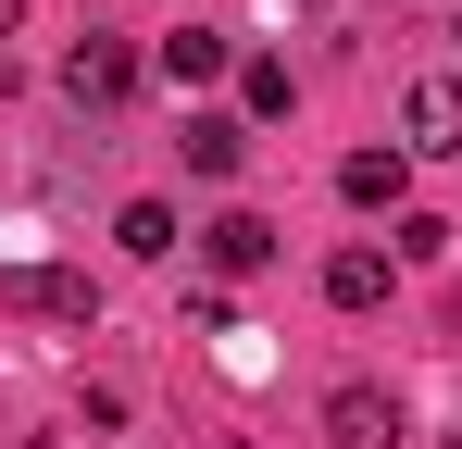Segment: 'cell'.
I'll use <instances>...</instances> for the list:
<instances>
[{"label": "cell", "mask_w": 462, "mask_h": 449, "mask_svg": "<svg viewBox=\"0 0 462 449\" xmlns=\"http://www.w3.org/2000/svg\"><path fill=\"white\" fill-rule=\"evenodd\" d=\"M412 425H400V387H375V374H350L337 399H325V449H400Z\"/></svg>", "instance_id": "cell-1"}, {"label": "cell", "mask_w": 462, "mask_h": 449, "mask_svg": "<svg viewBox=\"0 0 462 449\" xmlns=\"http://www.w3.org/2000/svg\"><path fill=\"white\" fill-rule=\"evenodd\" d=\"M400 150H412V162H450V150H462V75H412V100H400Z\"/></svg>", "instance_id": "cell-2"}, {"label": "cell", "mask_w": 462, "mask_h": 449, "mask_svg": "<svg viewBox=\"0 0 462 449\" xmlns=\"http://www.w3.org/2000/svg\"><path fill=\"white\" fill-rule=\"evenodd\" d=\"M0 299H13V312H51V325H100V288H88L76 262H13Z\"/></svg>", "instance_id": "cell-3"}, {"label": "cell", "mask_w": 462, "mask_h": 449, "mask_svg": "<svg viewBox=\"0 0 462 449\" xmlns=\"http://www.w3.org/2000/svg\"><path fill=\"white\" fill-rule=\"evenodd\" d=\"M63 87H76L88 113H113V100L138 87V50H125V38H76V50H63Z\"/></svg>", "instance_id": "cell-4"}, {"label": "cell", "mask_w": 462, "mask_h": 449, "mask_svg": "<svg viewBox=\"0 0 462 449\" xmlns=\"http://www.w3.org/2000/svg\"><path fill=\"white\" fill-rule=\"evenodd\" d=\"M400 188H412V150H400V138L337 162V200H350V213H400Z\"/></svg>", "instance_id": "cell-5"}, {"label": "cell", "mask_w": 462, "mask_h": 449, "mask_svg": "<svg viewBox=\"0 0 462 449\" xmlns=\"http://www.w3.org/2000/svg\"><path fill=\"white\" fill-rule=\"evenodd\" d=\"M200 262H213V275H263V262H275V224L263 213H213L200 224Z\"/></svg>", "instance_id": "cell-6"}, {"label": "cell", "mask_w": 462, "mask_h": 449, "mask_svg": "<svg viewBox=\"0 0 462 449\" xmlns=\"http://www.w3.org/2000/svg\"><path fill=\"white\" fill-rule=\"evenodd\" d=\"M325 299H337V312H375V299H387V250H375V237H350V250L325 262Z\"/></svg>", "instance_id": "cell-7"}, {"label": "cell", "mask_w": 462, "mask_h": 449, "mask_svg": "<svg viewBox=\"0 0 462 449\" xmlns=\"http://www.w3.org/2000/svg\"><path fill=\"white\" fill-rule=\"evenodd\" d=\"M188 175H237V162H250V125H237V113H188Z\"/></svg>", "instance_id": "cell-8"}, {"label": "cell", "mask_w": 462, "mask_h": 449, "mask_svg": "<svg viewBox=\"0 0 462 449\" xmlns=\"http://www.w3.org/2000/svg\"><path fill=\"white\" fill-rule=\"evenodd\" d=\"M175 237H188L175 200H125V224H113V250H125V262H175Z\"/></svg>", "instance_id": "cell-9"}, {"label": "cell", "mask_w": 462, "mask_h": 449, "mask_svg": "<svg viewBox=\"0 0 462 449\" xmlns=\"http://www.w3.org/2000/svg\"><path fill=\"white\" fill-rule=\"evenodd\" d=\"M226 63H237V38H213V25H188V38H162V75H175V87H213Z\"/></svg>", "instance_id": "cell-10"}, {"label": "cell", "mask_w": 462, "mask_h": 449, "mask_svg": "<svg viewBox=\"0 0 462 449\" xmlns=\"http://www.w3.org/2000/svg\"><path fill=\"white\" fill-rule=\"evenodd\" d=\"M237 100H250V125H275V113H288V63H250V75H237Z\"/></svg>", "instance_id": "cell-11"}, {"label": "cell", "mask_w": 462, "mask_h": 449, "mask_svg": "<svg viewBox=\"0 0 462 449\" xmlns=\"http://www.w3.org/2000/svg\"><path fill=\"white\" fill-rule=\"evenodd\" d=\"M25 449H51V437H25Z\"/></svg>", "instance_id": "cell-12"}, {"label": "cell", "mask_w": 462, "mask_h": 449, "mask_svg": "<svg viewBox=\"0 0 462 449\" xmlns=\"http://www.w3.org/2000/svg\"><path fill=\"white\" fill-rule=\"evenodd\" d=\"M450 38H462V13H450Z\"/></svg>", "instance_id": "cell-13"}]
</instances>
